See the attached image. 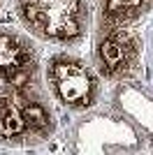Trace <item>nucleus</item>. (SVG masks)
Wrapping results in <instances>:
<instances>
[{"label":"nucleus","instance_id":"39448f33","mask_svg":"<svg viewBox=\"0 0 153 155\" xmlns=\"http://www.w3.org/2000/svg\"><path fill=\"white\" fill-rule=\"evenodd\" d=\"M139 56L137 39L121 26H109L97 42V60L100 70L107 77H123L134 67Z\"/></svg>","mask_w":153,"mask_h":155},{"label":"nucleus","instance_id":"423d86ee","mask_svg":"<svg viewBox=\"0 0 153 155\" xmlns=\"http://www.w3.org/2000/svg\"><path fill=\"white\" fill-rule=\"evenodd\" d=\"M151 5L153 0H100V12L107 26H123L132 19H139Z\"/></svg>","mask_w":153,"mask_h":155},{"label":"nucleus","instance_id":"20e7f679","mask_svg":"<svg viewBox=\"0 0 153 155\" xmlns=\"http://www.w3.org/2000/svg\"><path fill=\"white\" fill-rule=\"evenodd\" d=\"M37 72L35 49L16 32L0 28V81L2 84H30Z\"/></svg>","mask_w":153,"mask_h":155},{"label":"nucleus","instance_id":"f03ea898","mask_svg":"<svg viewBox=\"0 0 153 155\" xmlns=\"http://www.w3.org/2000/svg\"><path fill=\"white\" fill-rule=\"evenodd\" d=\"M16 12L32 35L58 44L76 42L88 26L83 0H16Z\"/></svg>","mask_w":153,"mask_h":155},{"label":"nucleus","instance_id":"f257e3e1","mask_svg":"<svg viewBox=\"0 0 153 155\" xmlns=\"http://www.w3.org/2000/svg\"><path fill=\"white\" fill-rule=\"evenodd\" d=\"M53 132V114L30 84H7L0 91V141L23 146Z\"/></svg>","mask_w":153,"mask_h":155},{"label":"nucleus","instance_id":"7ed1b4c3","mask_svg":"<svg viewBox=\"0 0 153 155\" xmlns=\"http://www.w3.org/2000/svg\"><path fill=\"white\" fill-rule=\"evenodd\" d=\"M49 86L56 100L70 109H88L97 100V79L86 63L72 56H53L49 60Z\"/></svg>","mask_w":153,"mask_h":155}]
</instances>
